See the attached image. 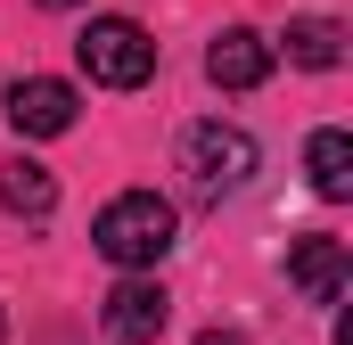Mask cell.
Here are the masks:
<instances>
[{
	"instance_id": "8fae6325",
	"label": "cell",
	"mask_w": 353,
	"mask_h": 345,
	"mask_svg": "<svg viewBox=\"0 0 353 345\" xmlns=\"http://www.w3.org/2000/svg\"><path fill=\"white\" fill-rule=\"evenodd\" d=\"M197 345H247V337H239V329H205Z\"/></svg>"
},
{
	"instance_id": "52a82bcc",
	"label": "cell",
	"mask_w": 353,
	"mask_h": 345,
	"mask_svg": "<svg viewBox=\"0 0 353 345\" xmlns=\"http://www.w3.org/2000/svg\"><path fill=\"white\" fill-rule=\"evenodd\" d=\"M288 279H296L312 304H337V296H345V239H296V247H288Z\"/></svg>"
},
{
	"instance_id": "4fadbf2b",
	"label": "cell",
	"mask_w": 353,
	"mask_h": 345,
	"mask_svg": "<svg viewBox=\"0 0 353 345\" xmlns=\"http://www.w3.org/2000/svg\"><path fill=\"white\" fill-rule=\"evenodd\" d=\"M0 337H8V313H0Z\"/></svg>"
},
{
	"instance_id": "8992f818",
	"label": "cell",
	"mask_w": 353,
	"mask_h": 345,
	"mask_svg": "<svg viewBox=\"0 0 353 345\" xmlns=\"http://www.w3.org/2000/svg\"><path fill=\"white\" fill-rule=\"evenodd\" d=\"M205 75L222 90H255L271 75V41L263 33H247V25H230V33H214V50H205Z\"/></svg>"
},
{
	"instance_id": "277c9868",
	"label": "cell",
	"mask_w": 353,
	"mask_h": 345,
	"mask_svg": "<svg viewBox=\"0 0 353 345\" xmlns=\"http://www.w3.org/2000/svg\"><path fill=\"white\" fill-rule=\"evenodd\" d=\"M74 115H83L74 83H50V75H33V83H17V90H8V124H17L25 140H58V132H74Z\"/></svg>"
},
{
	"instance_id": "3957f363",
	"label": "cell",
	"mask_w": 353,
	"mask_h": 345,
	"mask_svg": "<svg viewBox=\"0 0 353 345\" xmlns=\"http://www.w3.org/2000/svg\"><path fill=\"white\" fill-rule=\"evenodd\" d=\"M181 172H189L197 197H230V189H247V172H255V140H247L239 124H197V132L181 140Z\"/></svg>"
},
{
	"instance_id": "7a4b0ae2",
	"label": "cell",
	"mask_w": 353,
	"mask_h": 345,
	"mask_svg": "<svg viewBox=\"0 0 353 345\" xmlns=\"http://www.w3.org/2000/svg\"><path fill=\"white\" fill-rule=\"evenodd\" d=\"M74 58H83L90 83H107V90H140L157 75V41H148L132 17H90L83 41H74Z\"/></svg>"
},
{
	"instance_id": "7c38bea8",
	"label": "cell",
	"mask_w": 353,
	"mask_h": 345,
	"mask_svg": "<svg viewBox=\"0 0 353 345\" xmlns=\"http://www.w3.org/2000/svg\"><path fill=\"white\" fill-rule=\"evenodd\" d=\"M41 8H74V0H41Z\"/></svg>"
},
{
	"instance_id": "30bf717a",
	"label": "cell",
	"mask_w": 353,
	"mask_h": 345,
	"mask_svg": "<svg viewBox=\"0 0 353 345\" xmlns=\"http://www.w3.org/2000/svg\"><path fill=\"white\" fill-rule=\"evenodd\" d=\"M304 172H312V189H321V197H353V140L337 132V124H329V132H312Z\"/></svg>"
},
{
	"instance_id": "ba28073f",
	"label": "cell",
	"mask_w": 353,
	"mask_h": 345,
	"mask_svg": "<svg viewBox=\"0 0 353 345\" xmlns=\"http://www.w3.org/2000/svg\"><path fill=\"white\" fill-rule=\"evenodd\" d=\"M337 58H345V25H337V17H288V66L329 75Z\"/></svg>"
},
{
	"instance_id": "6da1fadb",
	"label": "cell",
	"mask_w": 353,
	"mask_h": 345,
	"mask_svg": "<svg viewBox=\"0 0 353 345\" xmlns=\"http://www.w3.org/2000/svg\"><path fill=\"white\" fill-rule=\"evenodd\" d=\"M173 206L157 197V189H123V197H107L99 206V230H90V247L107 263H123V271H148V263L173 255Z\"/></svg>"
},
{
	"instance_id": "9c48e42d",
	"label": "cell",
	"mask_w": 353,
	"mask_h": 345,
	"mask_svg": "<svg viewBox=\"0 0 353 345\" xmlns=\"http://www.w3.org/2000/svg\"><path fill=\"white\" fill-rule=\"evenodd\" d=\"M0 206H8V214H25V222H41V214L58 206V181H50V165H33V157L0 165Z\"/></svg>"
},
{
	"instance_id": "5b68a950",
	"label": "cell",
	"mask_w": 353,
	"mask_h": 345,
	"mask_svg": "<svg viewBox=\"0 0 353 345\" xmlns=\"http://www.w3.org/2000/svg\"><path fill=\"white\" fill-rule=\"evenodd\" d=\"M165 288L157 279H123V288H107V337H123V345H148V337H165Z\"/></svg>"
}]
</instances>
